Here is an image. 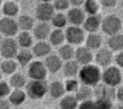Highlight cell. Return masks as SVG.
<instances>
[{"instance_id": "9", "label": "cell", "mask_w": 123, "mask_h": 109, "mask_svg": "<svg viewBox=\"0 0 123 109\" xmlns=\"http://www.w3.org/2000/svg\"><path fill=\"white\" fill-rule=\"evenodd\" d=\"M65 36H66V41L71 46L72 44H80L84 42V39H86L84 29L80 28V27H74V25H71L66 29Z\"/></svg>"}, {"instance_id": "17", "label": "cell", "mask_w": 123, "mask_h": 109, "mask_svg": "<svg viewBox=\"0 0 123 109\" xmlns=\"http://www.w3.org/2000/svg\"><path fill=\"white\" fill-rule=\"evenodd\" d=\"M66 89L61 81H53L48 85V93L51 95V98L53 99H58V98H63Z\"/></svg>"}, {"instance_id": "23", "label": "cell", "mask_w": 123, "mask_h": 109, "mask_svg": "<svg viewBox=\"0 0 123 109\" xmlns=\"http://www.w3.org/2000/svg\"><path fill=\"white\" fill-rule=\"evenodd\" d=\"M61 109H77L79 108V100L74 95H65L60 102Z\"/></svg>"}, {"instance_id": "36", "label": "cell", "mask_w": 123, "mask_h": 109, "mask_svg": "<svg viewBox=\"0 0 123 109\" xmlns=\"http://www.w3.org/2000/svg\"><path fill=\"white\" fill-rule=\"evenodd\" d=\"M79 88H80L79 81L75 80V79H69L65 83V89H66V91H69V93H76L77 90H79Z\"/></svg>"}, {"instance_id": "34", "label": "cell", "mask_w": 123, "mask_h": 109, "mask_svg": "<svg viewBox=\"0 0 123 109\" xmlns=\"http://www.w3.org/2000/svg\"><path fill=\"white\" fill-rule=\"evenodd\" d=\"M99 10V4L94 0H88L84 4V12L88 13L89 15H97Z\"/></svg>"}, {"instance_id": "20", "label": "cell", "mask_w": 123, "mask_h": 109, "mask_svg": "<svg viewBox=\"0 0 123 109\" xmlns=\"http://www.w3.org/2000/svg\"><path fill=\"white\" fill-rule=\"evenodd\" d=\"M33 54L37 57H43V56H49V52H51V46L47 42H37L33 46Z\"/></svg>"}, {"instance_id": "39", "label": "cell", "mask_w": 123, "mask_h": 109, "mask_svg": "<svg viewBox=\"0 0 123 109\" xmlns=\"http://www.w3.org/2000/svg\"><path fill=\"white\" fill-rule=\"evenodd\" d=\"M77 109H97L95 108V102L93 100H86L79 104V108Z\"/></svg>"}, {"instance_id": "37", "label": "cell", "mask_w": 123, "mask_h": 109, "mask_svg": "<svg viewBox=\"0 0 123 109\" xmlns=\"http://www.w3.org/2000/svg\"><path fill=\"white\" fill-rule=\"evenodd\" d=\"M70 5H71V3L67 1V0H56L53 3V6L56 10H66V9H69Z\"/></svg>"}, {"instance_id": "11", "label": "cell", "mask_w": 123, "mask_h": 109, "mask_svg": "<svg viewBox=\"0 0 123 109\" xmlns=\"http://www.w3.org/2000/svg\"><path fill=\"white\" fill-rule=\"evenodd\" d=\"M95 95L97 99H108L113 102L114 99H117V90L105 84H99L95 89Z\"/></svg>"}, {"instance_id": "2", "label": "cell", "mask_w": 123, "mask_h": 109, "mask_svg": "<svg viewBox=\"0 0 123 109\" xmlns=\"http://www.w3.org/2000/svg\"><path fill=\"white\" fill-rule=\"evenodd\" d=\"M25 93L31 99H42L48 93V85L44 80H31L25 85Z\"/></svg>"}, {"instance_id": "16", "label": "cell", "mask_w": 123, "mask_h": 109, "mask_svg": "<svg viewBox=\"0 0 123 109\" xmlns=\"http://www.w3.org/2000/svg\"><path fill=\"white\" fill-rule=\"evenodd\" d=\"M51 33H52V30H51V27H49L48 23L41 22V23H38L34 27V36L39 41H44L46 38H48L51 36Z\"/></svg>"}, {"instance_id": "32", "label": "cell", "mask_w": 123, "mask_h": 109, "mask_svg": "<svg viewBox=\"0 0 123 109\" xmlns=\"http://www.w3.org/2000/svg\"><path fill=\"white\" fill-rule=\"evenodd\" d=\"M0 69H1L3 74L12 75L13 72H15V70H17V62H15L14 60H4V61L1 62Z\"/></svg>"}, {"instance_id": "6", "label": "cell", "mask_w": 123, "mask_h": 109, "mask_svg": "<svg viewBox=\"0 0 123 109\" xmlns=\"http://www.w3.org/2000/svg\"><path fill=\"white\" fill-rule=\"evenodd\" d=\"M53 10H55L53 4L48 3V1L39 3L37 5V8H36V17H37V19L39 22L46 23L48 20H52V18L55 17Z\"/></svg>"}, {"instance_id": "1", "label": "cell", "mask_w": 123, "mask_h": 109, "mask_svg": "<svg viewBox=\"0 0 123 109\" xmlns=\"http://www.w3.org/2000/svg\"><path fill=\"white\" fill-rule=\"evenodd\" d=\"M102 75H103V72L100 71L99 66L90 63V65L83 66L80 69L79 79L83 83V85H86V86L92 88V86L99 85V83L102 81Z\"/></svg>"}, {"instance_id": "5", "label": "cell", "mask_w": 123, "mask_h": 109, "mask_svg": "<svg viewBox=\"0 0 123 109\" xmlns=\"http://www.w3.org/2000/svg\"><path fill=\"white\" fill-rule=\"evenodd\" d=\"M123 28L122 27V20L117 15H107L102 22V29L104 33L108 36H116L118 32Z\"/></svg>"}, {"instance_id": "7", "label": "cell", "mask_w": 123, "mask_h": 109, "mask_svg": "<svg viewBox=\"0 0 123 109\" xmlns=\"http://www.w3.org/2000/svg\"><path fill=\"white\" fill-rule=\"evenodd\" d=\"M19 25H18V20H14L13 18L4 17L0 20V30L1 34L5 36V38H13L18 33Z\"/></svg>"}, {"instance_id": "41", "label": "cell", "mask_w": 123, "mask_h": 109, "mask_svg": "<svg viewBox=\"0 0 123 109\" xmlns=\"http://www.w3.org/2000/svg\"><path fill=\"white\" fill-rule=\"evenodd\" d=\"M102 4H103V6H105V8H112V6H116L117 3L114 0H103Z\"/></svg>"}, {"instance_id": "44", "label": "cell", "mask_w": 123, "mask_h": 109, "mask_svg": "<svg viewBox=\"0 0 123 109\" xmlns=\"http://www.w3.org/2000/svg\"><path fill=\"white\" fill-rule=\"evenodd\" d=\"M84 1L83 0H74V1H71V5L74 6V8H79L80 5H84Z\"/></svg>"}, {"instance_id": "43", "label": "cell", "mask_w": 123, "mask_h": 109, "mask_svg": "<svg viewBox=\"0 0 123 109\" xmlns=\"http://www.w3.org/2000/svg\"><path fill=\"white\" fill-rule=\"evenodd\" d=\"M117 99L121 103H123V86H119L117 90Z\"/></svg>"}, {"instance_id": "18", "label": "cell", "mask_w": 123, "mask_h": 109, "mask_svg": "<svg viewBox=\"0 0 123 109\" xmlns=\"http://www.w3.org/2000/svg\"><path fill=\"white\" fill-rule=\"evenodd\" d=\"M108 47L112 52H122L123 51V34L112 36L108 39Z\"/></svg>"}, {"instance_id": "22", "label": "cell", "mask_w": 123, "mask_h": 109, "mask_svg": "<svg viewBox=\"0 0 123 109\" xmlns=\"http://www.w3.org/2000/svg\"><path fill=\"white\" fill-rule=\"evenodd\" d=\"M63 74H65L67 78H71L74 79L75 75H79L80 72V67H79V63L75 61H67L65 65H63Z\"/></svg>"}, {"instance_id": "26", "label": "cell", "mask_w": 123, "mask_h": 109, "mask_svg": "<svg viewBox=\"0 0 123 109\" xmlns=\"http://www.w3.org/2000/svg\"><path fill=\"white\" fill-rule=\"evenodd\" d=\"M32 58H33V53H32L31 51H28V49H20L19 53H18L17 56V61L19 62L20 66H27L29 63H32Z\"/></svg>"}, {"instance_id": "4", "label": "cell", "mask_w": 123, "mask_h": 109, "mask_svg": "<svg viewBox=\"0 0 123 109\" xmlns=\"http://www.w3.org/2000/svg\"><path fill=\"white\" fill-rule=\"evenodd\" d=\"M18 48H19L18 41H15L14 38H4L1 41L0 52H1V56L5 60H14V57H17L18 53H19Z\"/></svg>"}, {"instance_id": "13", "label": "cell", "mask_w": 123, "mask_h": 109, "mask_svg": "<svg viewBox=\"0 0 123 109\" xmlns=\"http://www.w3.org/2000/svg\"><path fill=\"white\" fill-rule=\"evenodd\" d=\"M75 58L79 65L86 66L90 65V62L93 61V53L88 47H79L75 51Z\"/></svg>"}, {"instance_id": "31", "label": "cell", "mask_w": 123, "mask_h": 109, "mask_svg": "<svg viewBox=\"0 0 123 109\" xmlns=\"http://www.w3.org/2000/svg\"><path fill=\"white\" fill-rule=\"evenodd\" d=\"M33 18L29 17V15H20L19 19H18V25H19V29L22 30H29L33 28Z\"/></svg>"}, {"instance_id": "30", "label": "cell", "mask_w": 123, "mask_h": 109, "mask_svg": "<svg viewBox=\"0 0 123 109\" xmlns=\"http://www.w3.org/2000/svg\"><path fill=\"white\" fill-rule=\"evenodd\" d=\"M65 39H66V36H65L62 29H53L51 36H49V42H51L53 46L61 44Z\"/></svg>"}, {"instance_id": "15", "label": "cell", "mask_w": 123, "mask_h": 109, "mask_svg": "<svg viewBox=\"0 0 123 109\" xmlns=\"http://www.w3.org/2000/svg\"><path fill=\"white\" fill-rule=\"evenodd\" d=\"M44 65L49 72H57L58 70L62 69V60L57 54H49L44 60Z\"/></svg>"}, {"instance_id": "40", "label": "cell", "mask_w": 123, "mask_h": 109, "mask_svg": "<svg viewBox=\"0 0 123 109\" xmlns=\"http://www.w3.org/2000/svg\"><path fill=\"white\" fill-rule=\"evenodd\" d=\"M114 61H116V63H117L118 66L123 69V51H122V52H118V53L116 54Z\"/></svg>"}, {"instance_id": "29", "label": "cell", "mask_w": 123, "mask_h": 109, "mask_svg": "<svg viewBox=\"0 0 123 109\" xmlns=\"http://www.w3.org/2000/svg\"><path fill=\"white\" fill-rule=\"evenodd\" d=\"M10 85L14 89H22L24 85H27L24 75L20 74V72H15V74H13L12 78H10Z\"/></svg>"}, {"instance_id": "10", "label": "cell", "mask_w": 123, "mask_h": 109, "mask_svg": "<svg viewBox=\"0 0 123 109\" xmlns=\"http://www.w3.org/2000/svg\"><path fill=\"white\" fill-rule=\"evenodd\" d=\"M113 60H114V56L109 48H100L97 52V56H95V61H97L98 66L104 67V69L112 66Z\"/></svg>"}, {"instance_id": "46", "label": "cell", "mask_w": 123, "mask_h": 109, "mask_svg": "<svg viewBox=\"0 0 123 109\" xmlns=\"http://www.w3.org/2000/svg\"><path fill=\"white\" fill-rule=\"evenodd\" d=\"M39 109H46V108H39Z\"/></svg>"}, {"instance_id": "33", "label": "cell", "mask_w": 123, "mask_h": 109, "mask_svg": "<svg viewBox=\"0 0 123 109\" xmlns=\"http://www.w3.org/2000/svg\"><path fill=\"white\" fill-rule=\"evenodd\" d=\"M67 17L63 15L62 13H57V14H55V17L52 18V24L56 27V29H61L63 28L66 24H67Z\"/></svg>"}, {"instance_id": "38", "label": "cell", "mask_w": 123, "mask_h": 109, "mask_svg": "<svg viewBox=\"0 0 123 109\" xmlns=\"http://www.w3.org/2000/svg\"><path fill=\"white\" fill-rule=\"evenodd\" d=\"M10 86H9L8 83H5V81H1L0 83V95H1V99L5 98V97H9L10 95Z\"/></svg>"}, {"instance_id": "42", "label": "cell", "mask_w": 123, "mask_h": 109, "mask_svg": "<svg viewBox=\"0 0 123 109\" xmlns=\"http://www.w3.org/2000/svg\"><path fill=\"white\" fill-rule=\"evenodd\" d=\"M10 108V102L6 100V99H1L0 102V109H9Z\"/></svg>"}, {"instance_id": "24", "label": "cell", "mask_w": 123, "mask_h": 109, "mask_svg": "<svg viewBox=\"0 0 123 109\" xmlns=\"http://www.w3.org/2000/svg\"><path fill=\"white\" fill-rule=\"evenodd\" d=\"M75 97L79 102H86V100H90V98L93 97V90L90 86H86V85H81L79 90L75 93Z\"/></svg>"}, {"instance_id": "35", "label": "cell", "mask_w": 123, "mask_h": 109, "mask_svg": "<svg viewBox=\"0 0 123 109\" xmlns=\"http://www.w3.org/2000/svg\"><path fill=\"white\" fill-rule=\"evenodd\" d=\"M114 104L108 99H95V108L97 109H113Z\"/></svg>"}, {"instance_id": "45", "label": "cell", "mask_w": 123, "mask_h": 109, "mask_svg": "<svg viewBox=\"0 0 123 109\" xmlns=\"http://www.w3.org/2000/svg\"><path fill=\"white\" fill-rule=\"evenodd\" d=\"M113 109H123V105H121V104H117V105L113 107Z\"/></svg>"}, {"instance_id": "12", "label": "cell", "mask_w": 123, "mask_h": 109, "mask_svg": "<svg viewBox=\"0 0 123 109\" xmlns=\"http://www.w3.org/2000/svg\"><path fill=\"white\" fill-rule=\"evenodd\" d=\"M67 20L74 25V27H80L81 24H84L85 22V12L80 8H72L67 13Z\"/></svg>"}, {"instance_id": "14", "label": "cell", "mask_w": 123, "mask_h": 109, "mask_svg": "<svg viewBox=\"0 0 123 109\" xmlns=\"http://www.w3.org/2000/svg\"><path fill=\"white\" fill-rule=\"evenodd\" d=\"M102 18H100L98 14L97 15H89L88 18L85 19L84 22V30L86 32H89V34L90 33H95L98 29H99V27H102Z\"/></svg>"}, {"instance_id": "8", "label": "cell", "mask_w": 123, "mask_h": 109, "mask_svg": "<svg viewBox=\"0 0 123 109\" xmlns=\"http://www.w3.org/2000/svg\"><path fill=\"white\" fill-rule=\"evenodd\" d=\"M47 67L42 61H33L28 67V76L32 80H44L47 76Z\"/></svg>"}, {"instance_id": "21", "label": "cell", "mask_w": 123, "mask_h": 109, "mask_svg": "<svg viewBox=\"0 0 123 109\" xmlns=\"http://www.w3.org/2000/svg\"><path fill=\"white\" fill-rule=\"evenodd\" d=\"M85 47H88L90 51H94V49H100L102 46V37L97 33H90L85 39Z\"/></svg>"}, {"instance_id": "3", "label": "cell", "mask_w": 123, "mask_h": 109, "mask_svg": "<svg viewBox=\"0 0 123 109\" xmlns=\"http://www.w3.org/2000/svg\"><path fill=\"white\" fill-rule=\"evenodd\" d=\"M102 81L103 84L108 86L116 88L122 83V72L121 70L116 66H109L107 69H104L103 75H102Z\"/></svg>"}, {"instance_id": "47", "label": "cell", "mask_w": 123, "mask_h": 109, "mask_svg": "<svg viewBox=\"0 0 123 109\" xmlns=\"http://www.w3.org/2000/svg\"><path fill=\"white\" fill-rule=\"evenodd\" d=\"M122 6H123V1H122Z\"/></svg>"}, {"instance_id": "25", "label": "cell", "mask_w": 123, "mask_h": 109, "mask_svg": "<svg viewBox=\"0 0 123 109\" xmlns=\"http://www.w3.org/2000/svg\"><path fill=\"white\" fill-rule=\"evenodd\" d=\"M58 56L61 57V60H65L67 62V61H71V58L75 56V51L71 44H63L58 49Z\"/></svg>"}, {"instance_id": "27", "label": "cell", "mask_w": 123, "mask_h": 109, "mask_svg": "<svg viewBox=\"0 0 123 109\" xmlns=\"http://www.w3.org/2000/svg\"><path fill=\"white\" fill-rule=\"evenodd\" d=\"M17 41H18L19 47H22V49H27L28 47L32 46V43H33V38H32V36L28 32H22V33L18 36Z\"/></svg>"}, {"instance_id": "28", "label": "cell", "mask_w": 123, "mask_h": 109, "mask_svg": "<svg viewBox=\"0 0 123 109\" xmlns=\"http://www.w3.org/2000/svg\"><path fill=\"white\" fill-rule=\"evenodd\" d=\"M18 10H19V8H18V5L14 1H6L3 5V13L8 18H13L14 15H17Z\"/></svg>"}, {"instance_id": "19", "label": "cell", "mask_w": 123, "mask_h": 109, "mask_svg": "<svg viewBox=\"0 0 123 109\" xmlns=\"http://www.w3.org/2000/svg\"><path fill=\"white\" fill-rule=\"evenodd\" d=\"M25 97H27V93L25 91H23L22 89H15V90H13V91L10 93L8 100L10 102V104H13V105L19 107L20 104L24 103Z\"/></svg>"}]
</instances>
